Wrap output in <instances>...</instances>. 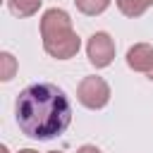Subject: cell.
<instances>
[{
    "mask_svg": "<svg viewBox=\"0 0 153 153\" xmlns=\"http://www.w3.org/2000/svg\"><path fill=\"white\" fill-rule=\"evenodd\" d=\"M17 124L24 136L48 141L60 136L72 122V103L67 93L48 81L26 86L14 103Z\"/></svg>",
    "mask_w": 153,
    "mask_h": 153,
    "instance_id": "6da1fadb",
    "label": "cell"
},
{
    "mask_svg": "<svg viewBox=\"0 0 153 153\" xmlns=\"http://www.w3.org/2000/svg\"><path fill=\"white\" fill-rule=\"evenodd\" d=\"M41 38H43L45 53L55 60H69L81 48V38L72 29L69 14L60 7H50V10L43 12V17H41Z\"/></svg>",
    "mask_w": 153,
    "mask_h": 153,
    "instance_id": "7a4b0ae2",
    "label": "cell"
},
{
    "mask_svg": "<svg viewBox=\"0 0 153 153\" xmlns=\"http://www.w3.org/2000/svg\"><path fill=\"white\" fill-rule=\"evenodd\" d=\"M76 98L84 108L88 110H100L108 105L110 100V86L103 76H84L79 88H76Z\"/></svg>",
    "mask_w": 153,
    "mask_h": 153,
    "instance_id": "3957f363",
    "label": "cell"
},
{
    "mask_svg": "<svg viewBox=\"0 0 153 153\" xmlns=\"http://www.w3.org/2000/svg\"><path fill=\"white\" fill-rule=\"evenodd\" d=\"M86 55H88V62H91L96 69L108 67V65L115 60V41L110 38V33L96 31V33L88 38V43H86Z\"/></svg>",
    "mask_w": 153,
    "mask_h": 153,
    "instance_id": "277c9868",
    "label": "cell"
},
{
    "mask_svg": "<svg viewBox=\"0 0 153 153\" xmlns=\"http://www.w3.org/2000/svg\"><path fill=\"white\" fill-rule=\"evenodd\" d=\"M127 65L134 72H151L153 69V45L148 43H134L127 50Z\"/></svg>",
    "mask_w": 153,
    "mask_h": 153,
    "instance_id": "5b68a950",
    "label": "cell"
},
{
    "mask_svg": "<svg viewBox=\"0 0 153 153\" xmlns=\"http://www.w3.org/2000/svg\"><path fill=\"white\" fill-rule=\"evenodd\" d=\"M117 2V10L124 14V17H141L148 7H153V0H115Z\"/></svg>",
    "mask_w": 153,
    "mask_h": 153,
    "instance_id": "8992f818",
    "label": "cell"
},
{
    "mask_svg": "<svg viewBox=\"0 0 153 153\" xmlns=\"http://www.w3.org/2000/svg\"><path fill=\"white\" fill-rule=\"evenodd\" d=\"M41 2H43V0H7V7H10V12L17 14V17H31V14L38 12Z\"/></svg>",
    "mask_w": 153,
    "mask_h": 153,
    "instance_id": "52a82bcc",
    "label": "cell"
},
{
    "mask_svg": "<svg viewBox=\"0 0 153 153\" xmlns=\"http://www.w3.org/2000/svg\"><path fill=\"white\" fill-rule=\"evenodd\" d=\"M76 10L88 14V17H96V14H103L108 7H110V0H74Z\"/></svg>",
    "mask_w": 153,
    "mask_h": 153,
    "instance_id": "ba28073f",
    "label": "cell"
},
{
    "mask_svg": "<svg viewBox=\"0 0 153 153\" xmlns=\"http://www.w3.org/2000/svg\"><path fill=\"white\" fill-rule=\"evenodd\" d=\"M0 60H2V74H0V79H2V81H10V79L14 76L17 60H14L10 53H2V55H0Z\"/></svg>",
    "mask_w": 153,
    "mask_h": 153,
    "instance_id": "9c48e42d",
    "label": "cell"
},
{
    "mask_svg": "<svg viewBox=\"0 0 153 153\" xmlns=\"http://www.w3.org/2000/svg\"><path fill=\"white\" fill-rule=\"evenodd\" d=\"M76 153H100V148H96V146H91V143H86V146H81V148H76Z\"/></svg>",
    "mask_w": 153,
    "mask_h": 153,
    "instance_id": "30bf717a",
    "label": "cell"
},
{
    "mask_svg": "<svg viewBox=\"0 0 153 153\" xmlns=\"http://www.w3.org/2000/svg\"><path fill=\"white\" fill-rule=\"evenodd\" d=\"M19 153H38V151H33V148H22Z\"/></svg>",
    "mask_w": 153,
    "mask_h": 153,
    "instance_id": "8fae6325",
    "label": "cell"
},
{
    "mask_svg": "<svg viewBox=\"0 0 153 153\" xmlns=\"http://www.w3.org/2000/svg\"><path fill=\"white\" fill-rule=\"evenodd\" d=\"M148 79H151V81H153V69H151V72H148Z\"/></svg>",
    "mask_w": 153,
    "mask_h": 153,
    "instance_id": "7c38bea8",
    "label": "cell"
},
{
    "mask_svg": "<svg viewBox=\"0 0 153 153\" xmlns=\"http://www.w3.org/2000/svg\"><path fill=\"white\" fill-rule=\"evenodd\" d=\"M48 153H62V151H48Z\"/></svg>",
    "mask_w": 153,
    "mask_h": 153,
    "instance_id": "4fadbf2b",
    "label": "cell"
},
{
    "mask_svg": "<svg viewBox=\"0 0 153 153\" xmlns=\"http://www.w3.org/2000/svg\"><path fill=\"white\" fill-rule=\"evenodd\" d=\"M2 153H7V148H2Z\"/></svg>",
    "mask_w": 153,
    "mask_h": 153,
    "instance_id": "5bb4252c",
    "label": "cell"
}]
</instances>
